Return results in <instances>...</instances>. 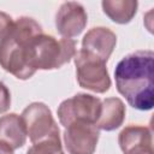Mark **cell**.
<instances>
[{
  "instance_id": "obj_1",
  "label": "cell",
  "mask_w": 154,
  "mask_h": 154,
  "mask_svg": "<svg viewBox=\"0 0 154 154\" xmlns=\"http://www.w3.org/2000/svg\"><path fill=\"white\" fill-rule=\"evenodd\" d=\"M154 53L136 51L122 58L114 69L118 93L138 111H149L154 105Z\"/></svg>"
},
{
  "instance_id": "obj_2",
  "label": "cell",
  "mask_w": 154,
  "mask_h": 154,
  "mask_svg": "<svg viewBox=\"0 0 154 154\" xmlns=\"http://www.w3.org/2000/svg\"><path fill=\"white\" fill-rule=\"evenodd\" d=\"M42 34L41 25L30 17L14 20L8 35L0 41V66L18 79H29L35 71L29 65L30 41Z\"/></svg>"
},
{
  "instance_id": "obj_3",
  "label": "cell",
  "mask_w": 154,
  "mask_h": 154,
  "mask_svg": "<svg viewBox=\"0 0 154 154\" xmlns=\"http://www.w3.org/2000/svg\"><path fill=\"white\" fill-rule=\"evenodd\" d=\"M76 54V42L72 38H55L52 35L38 34L29 46V65L37 70H57L67 64Z\"/></svg>"
},
{
  "instance_id": "obj_4",
  "label": "cell",
  "mask_w": 154,
  "mask_h": 154,
  "mask_svg": "<svg viewBox=\"0 0 154 154\" xmlns=\"http://www.w3.org/2000/svg\"><path fill=\"white\" fill-rule=\"evenodd\" d=\"M73 60L79 87L97 94H103L109 89L111 78L103 60L82 49L76 52Z\"/></svg>"
},
{
  "instance_id": "obj_5",
  "label": "cell",
  "mask_w": 154,
  "mask_h": 154,
  "mask_svg": "<svg viewBox=\"0 0 154 154\" xmlns=\"http://www.w3.org/2000/svg\"><path fill=\"white\" fill-rule=\"evenodd\" d=\"M26 136L31 143H37L52 137H60V130L51 109L43 102H31L22 112Z\"/></svg>"
},
{
  "instance_id": "obj_6",
  "label": "cell",
  "mask_w": 154,
  "mask_h": 154,
  "mask_svg": "<svg viewBox=\"0 0 154 154\" xmlns=\"http://www.w3.org/2000/svg\"><path fill=\"white\" fill-rule=\"evenodd\" d=\"M101 111V100L97 96L77 93L70 99L64 100L58 109V119L60 124L66 128L73 122H85L95 124Z\"/></svg>"
},
{
  "instance_id": "obj_7",
  "label": "cell",
  "mask_w": 154,
  "mask_h": 154,
  "mask_svg": "<svg viewBox=\"0 0 154 154\" xmlns=\"http://www.w3.org/2000/svg\"><path fill=\"white\" fill-rule=\"evenodd\" d=\"M63 136L69 154H94L100 130L91 123L73 122L65 128Z\"/></svg>"
},
{
  "instance_id": "obj_8",
  "label": "cell",
  "mask_w": 154,
  "mask_h": 154,
  "mask_svg": "<svg viewBox=\"0 0 154 154\" xmlns=\"http://www.w3.org/2000/svg\"><path fill=\"white\" fill-rule=\"evenodd\" d=\"M87 23L88 14L84 7L76 1L61 4L55 14V28L65 38L78 36L87 26Z\"/></svg>"
},
{
  "instance_id": "obj_9",
  "label": "cell",
  "mask_w": 154,
  "mask_h": 154,
  "mask_svg": "<svg viewBox=\"0 0 154 154\" xmlns=\"http://www.w3.org/2000/svg\"><path fill=\"white\" fill-rule=\"evenodd\" d=\"M123 154H154L153 135L148 126L128 125L118 135Z\"/></svg>"
},
{
  "instance_id": "obj_10",
  "label": "cell",
  "mask_w": 154,
  "mask_h": 154,
  "mask_svg": "<svg viewBox=\"0 0 154 154\" xmlns=\"http://www.w3.org/2000/svg\"><path fill=\"white\" fill-rule=\"evenodd\" d=\"M117 45V35L106 26H95L82 38V51L107 63Z\"/></svg>"
},
{
  "instance_id": "obj_11",
  "label": "cell",
  "mask_w": 154,
  "mask_h": 154,
  "mask_svg": "<svg viewBox=\"0 0 154 154\" xmlns=\"http://www.w3.org/2000/svg\"><path fill=\"white\" fill-rule=\"evenodd\" d=\"M0 142L13 150L22 148L26 142V131L20 116L8 113L0 118Z\"/></svg>"
},
{
  "instance_id": "obj_12",
  "label": "cell",
  "mask_w": 154,
  "mask_h": 154,
  "mask_svg": "<svg viewBox=\"0 0 154 154\" xmlns=\"http://www.w3.org/2000/svg\"><path fill=\"white\" fill-rule=\"evenodd\" d=\"M125 113V105L119 97H107L101 101V111L95 125L99 130L113 131L123 125Z\"/></svg>"
},
{
  "instance_id": "obj_13",
  "label": "cell",
  "mask_w": 154,
  "mask_h": 154,
  "mask_svg": "<svg viewBox=\"0 0 154 154\" xmlns=\"http://www.w3.org/2000/svg\"><path fill=\"white\" fill-rule=\"evenodd\" d=\"M103 13L117 24H128L137 12L136 0H103L101 2Z\"/></svg>"
},
{
  "instance_id": "obj_14",
  "label": "cell",
  "mask_w": 154,
  "mask_h": 154,
  "mask_svg": "<svg viewBox=\"0 0 154 154\" xmlns=\"http://www.w3.org/2000/svg\"><path fill=\"white\" fill-rule=\"evenodd\" d=\"M26 154H65L60 142V137H52L37 143H34Z\"/></svg>"
},
{
  "instance_id": "obj_15",
  "label": "cell",
  "mask_w": 154,
  "mask_h": 154,
  "mask_svg": "<svg viewBox=\"0 0 154 154\" xmlns=\"http://www.w3.org/2000/svg\"><path fill=\"white\" fill-rule=\"evenodd\" d=\"M13 23L14 20L10 14L0 11V41L8 35V32L13 26Z\"/></svg>"
},
{
  "instance_id": "obj_16",
  "label": "cell",
  "mask_w": 154,
  "mask_h": 154,
  "mask_svg": "<svg viewBox=\"0 0 154 154\" xmlns=\"http://www.w3.org/2000/svg\"><path fill=\"white\" fill-rule=\"evenodd\" d=\"M11 106V94L8 88L0 82V114L5 113Z\"/></svg>"
},
{
  "instance_id": "obj_17",
  "label": "cell",
  "mask_w": 154,
  "mask_h": 154,
  "mask_svg": "<svg viewBox=\"0 0 154 154\" xmlns=\"http://www.w3.org/2000/svg\"><path fill=\"white\" fill-rule=\"evenodd\" d=\"M0 154H13V149L7 144L0 142Z\"/></svg>"
}]
</instances>
